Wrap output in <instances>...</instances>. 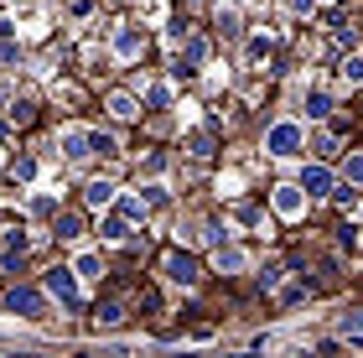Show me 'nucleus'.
Instances as JSON below:
<instances>
[{
	"label": "nucleus",
	"instance_id": "nucleus-1",
	"mask_svg": "<svg viewBox=\"0 0 363 358\" xmlns=\"http://www.w3.org/2000/svg\"><path fill=\"white\" fill-rule=\"evenodd\" d=\"M265 151H270V156H296V151H301V125H296V120H280V125H270Z\"/></svg>",
	"mask_w": 363,
	"mask_h": 358
},
{
	"label": "nucleus",
	"instance_id": "nucleus-2",
	"mask_svg": "<svg viewBox=\"0 0 363 358\" xmlns=\"http://www.w3.org/2000/svg\"><path fill=\"white\" fill-rule=\"evenodd\" d=\"M301 208H306V192H301V182L275 187V213H280V218H301Z\"/></svg>",
	"mask_w": 363,
	"mask_h": 358
},
{
	"label": "nucleus",
	"instance_id": "nucleus-3",
	"mask_svg": "<svg viewBox=\"0 0 363 358\" xmlns=\"http://www.w3.org/2000/svg\"><path fill=\"white\" fill-rule=\"evenodd\" d=\"M47 296H57L62 306H73V301H78V281H73V270H47Z\"/></svg>",
	"mask_w": 363,
	"mask_h": 358
},
{
	"label": "nucleus",
	"instance_id": "nucleus-4",
	"mask_svg": "<svg viewBox=\"0 0 363 358\" xmlns=\"http://www.w3.org/2000/svg\"><path fill=\"white\" fill-rule=\"evenodd\" d=\"M6 306H11V312H21V317H37L42 312V291L37 286H16L6 296Z\"/></svg>",
	"mask_w": 363,
	"mask_h": 358
},
{
	"label": "nucleus",
	"instance_id": "nucleus-5",
	"mask_svg": "<svg viewBox=\"0 0 363 358\" xmlns=\"http://www.w3.org/2000/svg\"><path fill=\"white\" fill-rule=\"evenodd\" d=\"M94 151V135H89V130H62V156H68V161H84Z\"/></svg>",
	"mask_w": 363,
	"mask_h": 358
},
{
	"label": "nucleus",
	"instance_id": "nucleus-6",
	"mask_svg": "<svg viewBox=\"0 0 363 358\" xmlns=\"http://www.w3.org/2000/svg\"><path fill=\"white\" fill-rule=\"evenodd\" d=\"M301 192L327 198V192H333V172H327V167H306V172H301Z\"/></svg>",
	"mask_w": 363,
	"mask_h": 358
},
{
	"label": "nucleus",
	"instance_id": "nucleus-7",
	"mask_svg": "<svg viewBox=\"0 0 363 358\" xmlns=\"http://www.w3.org/2000/svg\"><path fill=\"white\" fill-rule=\"evenodd\" d=\"M167 275H172L177 286H192V281H197V259H187V254H172V259H167Z\"/></svg>",
	"mask_w": 363,
	"mask_h": 358
},
{
	"label": "nucleus",
	"instance_id": "nucleus-8",
	"mask_svg": "<svg viewBox=\"0 0 363 358\" xmlns=\"http://www.w3.org/2000/svg\"><path fill=\"white\" fill-rule=\"evenodd\" d=\"M140 47H145V42H140V31H130V26L120 31V37H114V52H120V57H140Z\"/></svg>",
	"mask_w": 363,
	"mask_h": 358
},
{
	"label": "nucleus",
	"instance_id": "nucleus-9",
	"mask_svg": "<svg viewBox=\"0 0 363 358\" xmlns=\"http://www.w3.org/2000/svg\"><path fill=\"white\" fill-rule=\"evenodd\" d=\"M109 115H114V120H135L140 109H135V99H130V94H109Z\"/></svg>",
	"mask_w": 363,
	"mask_h": 358
},
{
	"label": "nucleus",
	"instance_id": "nucleus-10",
	"mask_svg": "<svg viewBox=\"0 0 363 358\" xmlns=\"http://www.w3.org/2000/svg\"><path fill=\"white\" fill-rule=\"evenodd\" d=\"M94 322H99V328H120V322H125V306H120V301H104V306L94 312Z\"/></svg>",
	"mask_w": 363,
	"mask_h": 358
},
{
	"label": "nucleus",
	"instance_id": "nucleus-11",
	"mask_svg": "<svg viewBox=\"0 0 363 358\" xmlns=\"http://www.w3.org/2000/svg\"><path fill=\"white\" fill-rule=\"evenodd\" d=\"M52 229H57V239H78V234H84V218H78V213H57Z\"/></svg>",
	"mask_w": 363,
	"mask_h": 358
},
{
	"label": "nucleus",
	"instance_id": "nucleus-12",
	"mask_svg": "<svg viewBox=\"0 0 363 358\" xmlns=\"http://www.w3.org/2000/svg\"><path fill=\"white\" fill-rule=\"evenodd\" d=\"M327 109H333V99H327L322 89H311V94H306V115H311V120H327Z\"/></svg>",
	"mask_w": 363,
	"mask_h": 358
},
{
	"label": "nucleus",
	"instance_id": "nucleus-13",
	"mask_svg": "<svg viewBox=\"0 0 363 358\" xmlns=\"http://www.w3.org/2000/svg\"><path fill=\"white\" fill-rule=\"evenodd\" d=\"M213 265H218V270H244V254H239V250H223V244H218Z\"/></svg>",
	"mask_w": 363,
	"mask_h": 358
},
{
	"label": "nucleus",
	"instance_id": "nucleus-14",
	"mask_svg": "<svg viewBox=\"0 0 363 358\" xmlns=\"http://www.w3.org/2000/svg\"><path fill=\"white\" fill-rule=\"evenodd\" d=\"M84 198H89V208H104V203L114 198V187H109V182H89V192H84Z\"/></svg>",
	"mask_w": 363,
	"mask_h": 358
},
{
	"label": "nucleus",
	"instance_id": "nucleus-15",
	"mask_svg": "<svg viewBox=\"0 0 363 358\" xmlns=\"http://www.w3.org/2000/svg\"><path fill=\"white\" fill-rule=\"evenodd\" d=\"M78 275H84V281H99V275H104V265H99V254H78Z\"/></svg>",
	"mask_w": 363,
	"mask_h": 358
},
{
	"label": "nucleus",
	"instance_id": "nucleus-16",
	"mask_svg": "<svg viewBox=\"0 0 363 358\" xmlns=\"http://www.w3.org/2000/svg\"><path fill=\"white\" fill-rule=\"evenodd\" d=\"M94 151H99V156H120V140H114V135H99V130H94Z\"/></svg>",
	"mask_w": 363,
	"mask_h": 358
},
{
	"label": "nucleus",
	"instance_id": "nucleus-17",
	"mask_svg": "<svg viewBox=\"0 0 363 358\" xmlns=\"http://www.w3.org/2000/svg\"><path fill=\"white\" fill-rule=\"evenodd\" d=\"M120 213H125V218H145V203H140V198H125Z\"/></svg>",
	"mask_w": 363,
	"mask_h": 358
},
{
	"label": "nucleus",
	"instance_id": "nucleus-18",
	"mask_svg": "<svg viewBox=\"0 0 363 358\" xmlns=\"http://www.w3.org/2000/svg\"><path fill=\"white\" fill-rule=\"evenodd\" d=\"M104 239H125V218H104V229H99Z\"/></svg>",
	"mask_w": 363,
	"mask_h": 358
},
{
	"label": "nucleus",
	"instance_id": "nucleus-19",
	"mask_svg": "<svg viewBox=\"0 0 363 358\" xmlns=\"http://www.w3.org/2000/svg\"><path fill=\"white\" fill-rule=\"evenodd\" d=\"M342 332H348V337H363V317H342Z\"/></svg>",
	"mask_w": 363,
	"mask_h": 358
},
{
	"label": "nucleus",
	"instance_id": "nucleus-20",
	"mask_svg": "<svg viewBox=\"0 0 363 358\" xmlns=\"http://www.w3.org/2000/svg\"><path fill=\"white\" fill-rule=\"evenodd\" d=\"M342 73H348L353 84H358V78H363V57H348V68H342Z\"/></svg>",
	"mask_w": 363,
	"mask_h": 358
},
{
	"label": "nucleus",
	"instance_id": "nucleus-21",
	"mask_svg": "<svg viewBox=\"0 0 363 358\" xmlns=\"http://www.w3.org/2000/svg\"><path fill=\"white\" fill-rule=\"evenodd\" d=\"M348 177H353V182H363V156H348Z\"/></svg>",
	"mask_w": 363,
	"mask_h": 358
},
{
	"label": "nucleus",
	"instance_id": "nucleus-22",
	"mask_svg": "<svg viewBox=\"0 0 363 358\" xmlns=\"http://www.w3.org/2000/svg\"><path fill=\"white\" fill-rule=\"evenodd\" d=\"M311 6H317V0H291V11H296V16H306Z\"/></svg>",
	"mask_w": 363,
	"mask_h": 358
}]
</instances>
